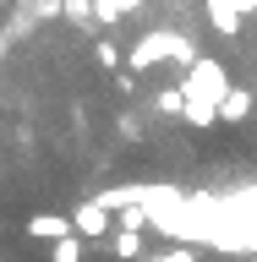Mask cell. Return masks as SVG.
Returning a JSON list of instances; mask_svg holds the SVG:
<instances>
[{
  "mask_svg": "<svg viewBox=\"0 0 257 262\" xmlns=\"http://www.w3.org/2000/svg\"><path fill=\"white\" fill-rule=\"evenodd\" d=\"M235 11H241V16H252V11H257V0H235Z\"/></svg>",
  "mask_w": 257,
  "mask_h": 262,
  "instance_id": "ba28073f",
  "label": "cell"
},
{
  "mask_svg": "<svg viewBox=\"0 0 257 262\" xmlns=\"http://www.w3.org/2000/svg\"><path fill=\"white\" fill-rule=\"evenodd\" d=\"M71 229H77L82 241H93V235H110V213L98 208V202H88V208L71 213Z\"/></svg>",
  "mask_w": 257,
  "mask_h": 262,
  "instance_id": "7a4b0ae2",
  "label": "cell"
},
{
  "mask_svg": "<svg viewBox=\"0 0 257 262\" xmlns=\"http://www.w3.org/2000/svg\"><path fill=\"white\" fill-rule=\"evenodd\" d=\"M28 235H33V241H66V235H77V229H71L66 213H33V219H28Z\"/></svg>",
  "mask_w": 257,
  "mask_h": 262,
  "instance_id": "6da1fadb",
  "label": "cell"
},
{
  "mask_svg": "<svg viewBox=\"0 0 257 262\" xmlns=\"http://www.w3.org/2000/svg\"><path fill=\"white\" fill-rule=\"evenodd\" d=\"M49 262H82V241H77V235H66V241H55Z\"/></svg>",
  "mask_w": 257,
  "mask_h": 262,
  "instance_id": "8992f818",
  "label": "cell"
},
{
  "mask_svg": "<svg viewBox=\"0 0 257 262\" xmlns=\"http://www.w3.org/2000/svg\"><path fill=\"white\" fill-rule=\"evenodd\" d=\"M110 251H115V257H121V262H126V257H143V235H137V229H126V224H121V229H115V235H110Z\"/></svg>",
  "mask_w": 257,
  "mask_h": 262,
  "instance_id": "277c9868",
  "label": "cell"
},
{
  "mask_svg": "<svg viewBox=\"0 0 257 262\" xmlns=\"http://www.w3.org/2000/svg\"><path fill=\"white\" fill-rule=\"evenodd\" d=\"M137 6H143V0H104L98 11H104V16H131V11H137Z\"/></svg>",
  "mask_w": 257,
  "mask_h": 262,
  "instance_id": "52a82bcc",
  "label": "cell"
},
{
  "mask_svg": "<svg viewBox=\"0 0 257 262\" xmlns=\"http://www.w3.org/2000/svg\"><path fill=\"white\" fill-rule=\"evenodd\" d=\"M219 110H225V120H241V115L252 110V88H230V93L219 98Z\"/></svg>",
  "mask_w": 257,
  "mask_h": 262,
  "instance_id": "5b68a950",
  "label": "cell"
},
{
  "mask_svg": "<svg viewBox=\"0 0 257 262\" xmlns=\"http://www.w3.org/2000/svg\"><path fill=\"white\" fill-rule=\"evenodd\" d=\"M208 16H213V28L219 33H241V11H235V0H208Z\"/></svg>",
  "mask_w": 257,
  "mask_h": 262,
  "instance_id": "3957f363",
  "label": "cell"
}]
</instances>
